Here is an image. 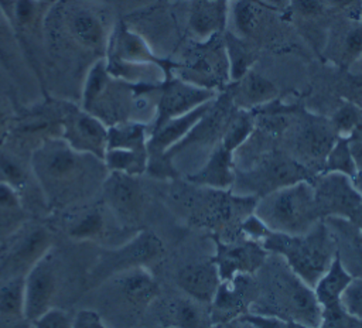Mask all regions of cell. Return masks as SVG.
Returning <instances> with one entry per match:
<instances>
[{
    "label": "cell",
    "mask_w": 362,
    "mask_h": 328,
    "mask_svg": "<svg viewBox=\"0 0 362 328\" xmlns=\"http://www.w3.org/2000/svg\"><path fill=\"white\" fill-rule=\"evenodd\" d=\"M38 1H41V3H44V4H47V6H54V4H57L58 1H61V0H38Z\"/></svg>",
    "instance_id": "obj_49"
},
{
    "label": "cell",
    "mask_w": 362,
    "mask_h": 328,
    "mask_svg": "<svg viewBox=\"0 0 362 328\" xmlns=\"http://www.w3.org/2000/svg\"><path fill=\"white\" fill-rule=\"evenodd\" d=\"M160 93L156 103V113L150 123V131L165 122L182 116L195 107L215 99L219 92L201 88L180 78H168L158 88Z\"/></svg>",
    "instance_id": "obj_12"
},
{
    "label": "cell",
    "mask_w": 362,
    "mask_h": 328,
    "mask_svg": "<svg viewBox=\"0 0 362 328\" xmlns=\"http://www.w3.org/2000/svg\"><path fill=\"white\" fill-rule=\"evenodd\" d=\"M199 304L201 303L189 297L170 301L163 314V317L167 318L163 321V325L173 328H211L212 321L209 311L205 312Z\"/></svg>",
    "instance_id": "obj_29"
},
{
    "label": "cell",
    "mask_w": 362,
    "mask_h": 328,
    "mask_svg": "<svg viewBox=\"0 0 362 328\" xmlns=\"http://www.w3.org/2000/svg\"><path fill=\"white\" fill-rule=\"evenodd\" d=\"M238 107L233 103L230 89H226L212 100L209 109L204 113V116L197 122V124L191 129V131L174 147H171L165 154L174 160V157L192 146H216L225 129L233 116Z\"/></svg>",
    "instance_id": "obj_13"
},
{
    "label": "cell",
    "mask_w": 362,
    "mask_h": 328,
    "mask_svg": "<svg viewBox=\"0 0 362 328\" xmlns=\"http://www.w3.org/2000/svg\"><path fill=\"white\" fill-rule=\"evenodd\" d=\"M0 320L11 327L24 321V277H14L0 283Z\"/></svg>",
    "instance_id": "obj_33"
},
{
    "label": "cell",
    "mask_w": 362,
    "mask_h": 328,
    "mask_svg": "<svg viewBox=\"0 0 362 328\" xmlns=\"http://www.w3.org/2000/svg\"><path fill=\"white\" fill-rule=\"evenodd\" d=\"M223 44L229 64V81L236 82L245 76L256 62L259 54L255 42H250L235 33H223Z\"/></svg>",
    "instance_id": "obj_30"
},
{
    "label": "cell",
    "mask_w": 362,
    "mask_h": 328,
    "mask_svg": "<svg viewBox=\"0 0 362 328\" xmlns=\"http://www.w3.org/2000/svg\"><path fill=\"white\" fill-rule=\"evenodd\" d=\"M255 129H256V117L253 112L245 110V109H236L219 143L223 147H226L229 151L236 153L250 139V136L255 133Z\"/></svg>",
    "instance_id": "obj_35"
},
{
    "label": "cell",
    "mask_w": 362,
    "mask_h": 328,
    "mask_svg": "<svg viewBox=\"0 0 362 328\" xmlns=\"http://www.w3.org/2000/svg\"><path fill=\"white\" fill-rule=\"evenodd\" d=\"M256 297L249 312L273 315L318 328L322 310L314 290L277 254H270L255 273Z\"/></svg>",
    "instance_id": "obj_3"
},
{
    "label": "cell",
    "mask_w": 362,
    "mask_h": 328,
    "mask_svg": "<svg viewBox=\"0 0 362 328\" xmlns=\"http://www.w3.org/2000/svg\"><path fill=\"white\" fill-rule=\"evenodd\" d=\"M253 213L270 232L283 235L307 233L322 221L311 180L294 182L259 198Z\"/></svg>",
    "instance_id": "obj_5"
},
{
    "label": "cell",
    "mask_w": 362,
    "mask_h": 328,
    "mask_svg": "<svg viewBox=\"0 0 362 328\" xmlns=\"http://www.w3.org/2000/svg\"><path fill=\"white\" fill-rule=\"evenodd\" d=\"M313 178L314 174L294 157L280 151H269L257 158L252 167L235 170L230 191L259 199L283 187Z\"/></svg>",
    "instance_id": "obj_6"
},
{
    "label": "cell",
    "mask_w": 362,
    "mask_h": 328,
    "mask_svg": "<svg viewBox=\"0 0 362 328\" xmlns=\"http://www.w3.org/2000/svg\"><path fill=\"white\" fill-rule=\"evenodd\" d=\"M175 280L189 298L201 304L212 303L222 281L214 259L194 260L182 264L177 271Z\"/></svg>",
    "instance_id": "obj_21"
},
{
    "label": "cell",
    "mask_w": 362,
    "mask_h": 328,
    "mask_svg": "<svg viewBox=\"0 0 362 328\" xmlns=\"http://www.w3.org/2000/svg\"><path fill=\"white\" fill-rule=\"evenodd\" d=\"M262 245L269 253L284 259L290 269L311 287L325 273L337 254L334 235L324 219L303 235L269 232Z\"/></svg>",
    "instance_id": "obj_4"
},
{
    "label": "cell",
    "mask_w": 362,
    "mask_h": 328,
    "mask_svg": "<svg viewBox=\"0 0 362 328\" xmlns=\"http://www.w3.org/2000/svg\"><path fill=\"white\" fill-rule=\"evenodd\" d=\"M359 120H361L359 107L355 103L345 102L342 106L337 109L329 123L338 137L349 139L355 133V130L359 129Z\"/></svg>",
    "instance_id": "obj_38"
},
{
    "label": "cell",
    "mask_w": 362,
    "mask_h": 328,
    "mask_svg": "<svg viewBox=\"0 0 362 328\" xmlns=\"http://www.w3.org/2000/svg\"><path fill=\"white\" fill-rule=\"evenodd\" d=\"M31 328H72V318L64 310L52 307L33 321Z\"/></svg>",
    "instance_id": "obj_40"
},
{
    "label": "cell",
    "mask_w": 362,
    "mask_h": 328,
    "mask_svg": "<svg viewBox=\"0 0 362 328\" xmlns=\"http://www.w3.org/2000/svg\"><path fill=\"white\" fill-rule=\"evenodd\" d=\"M109 280L122 307L134 314L144 312L160 295V286L147 267L130 269Z\"/></svg>",
    "instance_id": "obj_18"
},
{
    "label": "cell",
    "mask_w": 362,
    "mask_h": 328,
    "mask_svg": "<svg viewBox=\"0 0 362 328\" xmlns=\"http://www.w3.org/2000/svg\"><path fill=\"white\" fill-rule=\"evenodd\" d=\"M229 89L235 106L245 110H253L255 107L270 103L279 95L277 88L272 83V81L253 69H250L239 81L232 82V88Z\"/></svg>",
    "instance_id": "obj_26"
},
{
    "label": "cell",
    "mask_w": 362,
    "mask_h": 328,
    "mask_svg": "<svg viewBox=\"0 0 362 328\" xmlns=\"http://www.w3.org/2000/svg\"><path fill=\"white\" fill-rule=\"evenodd\" d=\"M266 4H269L270 7L276 8V10H287L290 6V0H262Z\"/></svg>",
    "instance_id": "obj_47"
},
{
    "label": "cell",
    "mask_w": 362,
    "mask_h": 328,
    "mask_svg": "<svg viewBox=\"0 0 362 328\" xmlns=\"http://www.w3.org/2000/svg\"><path fill=\"white\" fill-rule=\"evenodd\" d=\"M315 204L322 219H351L362 204V195L355 188L352 178L339 172H322L311 180Z\"/></svg>",
    "instance_id": "obj_11"
},
{
    "label": "cell",
    "mask_w": 362,
    "mask_h": 328,
    "mask_svg": "<svg viewBox=\"0 0 362 328\" xmlns=\"http://www.w3.org/2000/svg\"><path fill=\"white\" fill-rule=\"evenodd\" d=\"M153 328H173V327H168V325H157V327H153Z\"/></svg>",
    "instance_id": "obj_51"
},
{
    "label": "cell",
    "mask_w": 362,
    "mask_h": 328,
    "mask_svg": "<svg viewBox=\"0 0 362 328\" xmlns=\"http://www.w3.org/2000/svg\"><path fill=\"white\" fill-rule=\"evenodd\" d=\"M107 209H83L69 225L68 235L75 240H99L106 233Z\"/></svg>",
    "instance_id": "obj_34"
},
{
    "label": "cell",
    "mask_w": 362,
    "mask_h": 328,
    "mask_svg": "<svg viewBox=\"0 0 362 328\" xmlns=\"http://www.w3.org/2000/svg\"><path fill=\"white\" fill-rule=\"evenodd\" d=\"M30 154L16 148L7 141L0 143V184L16 189L20 197L33 177Z\"/></svg>",
    "instance_id": "obj_28"
},
{
    "label": "cell",
    "mask_w": 362,
    "mask_h": 328,
    "mask_svg": "<svg viewBox=\"0 0 362 328\" xmlns=\"http://www.w3.org/2000/svg\"><path fill=\"white\" fill-rule=\"evenodd\" d=\"M211 328H253V325L243 315H240V317L229 320V321L212 324Z\"/></svg>",
    "instance_id": "obj_45"
},
{
    "label": "cell",
    "mask_w": 362,
    "mask_h": 328,
    "mask_svg": "<svg viewBox=\"0 0 362 328\" xmlns=\"http://www.w3.org/2000/svg\"><path fill=\"white\" fill-rule=\"evenodd\" d=\"M24 59L25 55L20 41L8 18L0 8V64L10 75L13 74L14 76L21 78L20 74L21 71L24 72L23 65H25Z\"/></svg>",
    "instance_id": "obj_32"
},
{
    "label": "cell",
    "mask_w": 362,
    "mask_h": 328,
    "mask_svg": "<svg viewBox=\"0 0 362 328\" xmlns=\"http://www.w3.org/2000/svg\"><path fill=\"white\" fill-rule=\"evenodd\" d=\"M332 7L348 10L349 13L355 11V7H362V0H327Z\"/></svg>",
    "instance_id": "obj_46"
},
{
    "label": "cell",
    "mask_w": 362,
    "mask_h": 328,
    "mask_svg": "<svg viewBox=\"0 0 362 328\" xmlns=\"http://www.w3.org/2000/svg\"><path fill=\"white\" fill-rule=\"evenodd\" d=\"M361 18H362V13H361Z\"/></svg>",
    "instance_id": "obj_52"
},
{
    "label": "cell",
    "mask_w": 362,
    "mask_h": 328,
    "mask_svg": "<svg viewBox=\"0 0 362 328\" xmlns=\"http://www.w3.org/2000/svg\"><path fill=\"white\" fill-rule=\"evenodd\" d=\"M216 242V252L212 257L221 280L232 279L238 274H255L264 263L269 252L260 242L238 238L235 240H219Z\"/></svg>",
    "instance_id": "obj_15"
},
{
    "label": "cell",
    "mask_w": 362,
    "mask_h": 328,
    "mask_svg": "<svg viewBox=\"0 0 362 328\" xmlns=\"http://www.w3.org/2000/svg\"><path fill=\"white\" fill-rule=\"evenodd\" d=\"M106 59L124 64H154L165 71L167 79L173 76L171 72L175 69V62L154 55L147 41L140 34L129 28L124 23L113 27Z\"/></svg>",
    "instance_id": "obj_19"
},
{
    "label": "cell",
    "mask_w": 362,
    "mask_h": 328,
    "mask_svg": "<svg viewBox=\"0 0 362 328\" xmlns=\"http://www.w3.org/2000/svg\"><path fill=\"white\" fill-rule=\"evenodd\" d=\"M352 279L354 276L345 269L337 253L329 267L313 287L322 312L342 310L341 295Z\"/></svg>",
    "instance_id": "obj_27"
},
{
    "label": "cell",
    "mask_w": 362,
    "mask_h": 328,
    "mask_svg": "<svg viewBox=\"0 0 362 328\" xmlns=\"http://www.w3.org/2000/svg\"><path fill=\"white\" fill-rule=\"evenodd\" d=\"M113 25L96 0H61L51 6L44 20L45 54L52 65L75 64L86 69L106 58Z\"/></svg>",
    "instance_id": "obj_1"
},
{
    "label": "cell",
    "mask_w": 362,
    "mask_h": 328,
    "mask_svg": "<svg viewBox=\"0 0 362 328\" xmlns=\"http://www.w3.org/2000/svg\"><path fill=\"white\" fill-rule=\"evenodd\" d=\"M25 225V211L20 194L0 184V243L17 235Z\"/></svg>",
    "instance_id": "obj_31"
},
{
    "label": "cell",
    "mask_w": 362,
    "mask_h": 328,
    "mask_svg": "<svg viewBox=\"0 0 362 328\" xmlns=\"http://www.w3.org/2000/svg\"><path fill=\"white\" fill-rule=\"evenodd\" d=\"M230 0H194L188 16V27L198 38L205 41L225 33L228 3Z\"/></svg>",
    "instance_id": "obj_24"
},
{
    "label": "cell",
    "mask_w": 362,
    "mask_h": 328,
    "mask_svg": "<svg viewBox=\"0 0 362 328\" xmlns=\"http://www.w3.org/2000/svg\"><path fill=\"white\" fill-rule=\"evenodd\" d=\"M72 328H109L102 315L90 308L79 310L72 318Z\"/></svg>",
    "instance_id": "obj_42"
},
{
    "label": "cell",
    "mask_w": 362,
    "mask_h": 328,
    "mask_svg": "<svg viewBox=\"0 0 362 328\" xmlns=\"http://www.w3.org/2000/svg\"><path fill=\"white\" fill-rule=\"evenodd\" d=\"M232 18L239 37L253 42L266 33L270 17L279 10L270 7L262 0H232Z\"/></svg>",
    "instance_id": "obj_25"
},
{
    "label": "cell",
    "mask_w": 362,
    "mask_h": 328,
    "mask_svg": "<svg viewBox=\"0 0 362 328\" xmlns=\"http://www.w3.org/2000/svg\"><path fill=\"white\" fill-rule=\"evenodd\" d=\"M255 297V274H238L222 280L211 303L209 317L212 324L229 321L249 312Z\"/></svg>",
    "instance_id": "obj_17"
},
{
    "label": "cell",
    "mask_w": 362,
    "mask_h": 328,
    "mask_svg": "<svg viewBox=\"0 0 362 328\" xmlns=\"http://www.w3.org/2000/svg\"><path fill=\"white\" fill-rule=\"evenodd\" d=\"M161 239L150 230H139L126 242L116 247L105 249L96 264L92 267L90 276L96 281H105L110 277L136 267H147L164 254Z\"/></svg>",
    "instance_id": "obj_8"
},
{
    "label": "cell",
    "mask_w": 362,
    "mask_h": 328,
    "mask_svg": "<svg viewBox=\"0 0 362 328\" xmlns=\"http://www.w3.org/2000/svg\"><path fill=\"white\" fill-rule=\"evenodd\" d=\"M102 204L123 230H137L141 225L147 199L139 177L109 171L100 187Z\"/></svg>",
    "instance_id": "obj_9"
},
{
    "label": "cell",
    "mask_w": 362,
    "mask_h": 328,
    "mask_svg": "<svg viewBox=\"0 0 362 328\" xmlns=\"http://www.w3.org/2000/svg\"><path fill=\"white\" fill-rule=\"evenodd\" d=\"M337 139L338 136L329 122L317 117L303 120L296 133L294 146L298 154L296 160L307 168L310 164H321L324 167L325 157Z\"/></svg>",
    "instance_id": "obj_20"
},
{
    "label": "cell",
    "mask_w": 362,
    "mask_h": 328,
    "mask_svg": "<svg viewBox=\"0 0 362 328\" xmlns=\"http://www.w3.org/2000/svg\"><path fill=\"white\" fill-rule=\"evenodd\" d=\"M34 181L54 209L76 206L90 198L109 174L103 160L79 153L61 136L42 141L30 157Z\"/></svg>",
    "instance_id": "obj_2"
},
{
    "label": "cell",
    "mask_w": 362,
    "mask_h": 328,
    "mask_svg": "<svg viewBox=\"0 0 362 328\" xmlns=\"http://www.w3.org/2000/svg\"><path fill=\"white\" fill-rule=\"evenodd\" d=\"M349 148H351V154L356 167V172L362 171V137L358 136L355 139L349 137Z\"/></svg>",
    "instance_id": "obj_44"
},
{
    "label": "cell",
    "mask_w": 362,
    "mask_h": 328,
    "mask_svg": "<svg viewBox=\"0 0 362 328\" xmlns=\"http://www.w3.org/2000/svg\"><path fill=\"white\" fill-rule=\"evenodd\" d=\"M14 119L13 109L4 99L0 98V143L7 137Z\"/></svg>",
    "instance_id": "obj_43"
},
{
    "label": "cell",
    "mask_w": 362,
    "mask_h": 328,
    "mask_svg": "<svg viewBox=\"0 0 362 328\" xmlns=\"http://www.w3.org/2000/svg\"><path fill=\"white\" fill-rule=\"evenodd\" d=\"M288 8L303 18H315L324 14L325 0H290Z\"/></svg>",
    "instance_id": "obj_41"
},
{
    "label": "cell",
    "mask_w": 362,
    "mask_h": 328,
    "mask_svg": "<svg viewBox=\"0 0 362 328\" xmlns=\"http://www.w3.org/2000/svg\"><path fill=\"white\" fill-rule=\"evenodd\" d=\"M57 293V262L52 253L48 252L24 277V318L33 322L52 308Z\"/></svg>",
    "instance_id": "obj_14"
},
{
    "label": "cell",
    "mask_w": 362,
    "mask_h": 328,
    "mask_svg": "<svg viewBox=\"0 0 362 328\" xmlns=\"http://www.w3.org/2000/svg\"><path fill=\"white\" fill-rule=\"evenodd\" d=\"M351 328H362V321H356L355 320V322H354V325Z\"/></svg>",
    "instance_id": "obj_50"
},
{
    "label": "cell",
    "mask_w": 362,
    "mask_h": 328,
    "mask_svg": "<svg viewBox=\"0 0 362 328\" xmlns=\"http://www.w3.org/2000/svg\"><path fill=\"white\" fill-rule=\"evenodd\" d=\"M51 247V236L47 229L37 226L17 239L0 262V283L25 277L33 266L42 259Z\"/></svg>",
    "instance_id": "obj_16"
},
{
    "label": "cell",
    "mask_w": 362,
    "mask_h": 328,
    "mask_svg": "<svg viewBox=\"0 0 362 328\" xmlns=\"http://www.w3.org/2000/svg\"><path fill=\"white\" fill-rule=\"evenodd\" d=\"M214 100V99H212ZM212 100L195 107L194 110L174 117L160 127L150 131L147 140V153L148 156L165 154L171 147L178 144L197 124V122L204 116V113L209 109Z\"/></svg>",
    "instance_id": "obj_23"
},
{
    "label": "cell",
    "mask_w": 362,
    "mask_h": 328,
    "mask_svg": "<svg viewBox=\"0 0 362 328\" xmlns=\"http://www.w3.org/2000/svg\"><path fill=\"white\" fill-rule=\"evenodd\" d=\"M342 310L354 320L362 321V277H354L341 295Z\"/></svg>",
    "instance_id": "obj_39"
},
{
    "label": "cell",
    "mask_w": 362,
    "mask_h": 328,
    "mask_svg": "<svg viewBox=\"0 0 362 328\" xmlns=\"http://www.w3.org/2000/svg\"><path fill=\"white\" fill-rule=\"evenodd\" d=\"M233 154L218 143L201 168L187 177L188 182L197 187L212 189H230L235 181Z\"/></svg>",
    "instance_id": "obj_22"
},
{
    "label": "cell",
    "mask_w": 362,
    "mask_h": 328,
    "mask_svg": "<svg viewBox=\"0 0 362 328\" xmlns=\"http://www.w3.org/2000/svg\"><path fill=\"white\" fill-rule=\"evenodd\" d=\"M322 170V172H339L351 178L356 174V167L349 148V140L346 137L337 139L325 157Z\"/></svg>",
    "instance_id": "obj_36"
},
{
    "label": "cell",
    "mask_w": 362,
    "mask_h": 328,
    "mask_svg": "<svg viewBox=\"0 0 362 328\" xmlns=\"http://www.w3.org/2000/svg\"><path fill=\"white\" fill-rule=\"evenodd\" d=\"M180 79L219 92L229 82V64L223 44V33L205 41H197L185 54L182 64H175Z\"/></svg>",
    "instance_id": "obj_7"
},
{
    "label": "cell",
    "mask_w": 362,
    "mask_h": 328,
    "mask_svg": "<svg viewBox=\"0 0 362 328\" xmlns=\"http://www.w3.org/2000/svg\"><path fill=\"white\" fill-rule=\"evenodd\" d=\"M61 137L76 151L103 160L107 146V126L71 100H64Z\"/></svg>",
    "instance_id": "obj_10"
},
{
    "label": "cell",
    "mask_w": 362,
    "mask_h": 328,
    "mask_svg": "<svg viewBox=\"0 0 362 328\" xmlns=\"http://www.w3.org/2000/svg\"><path fill=\"white\" fill-rule=\"evenodd\" d=\"M349 222H352V223L358 228V230L362 233V204H361V205L358 206V209L354 212V215L351 216Z\"/></svg>",
    "instance_id": "obj_48"
},
{
    "label": "cell",
    "mask_w": 362,
    "mask_h": 328,
    "mask_svg": "<svg viewBox=\"0 0 362 328\" xmlns=\"http://www.w3.org/2000/svg\"><path fill=\"white\" fill-rule=\"evenodd\" d=\"M337 62L341 66H349L362 57V24L348 25L337 45Z\"/></svg>",
    "instance_id": "obj_37"
}]
</instances>
